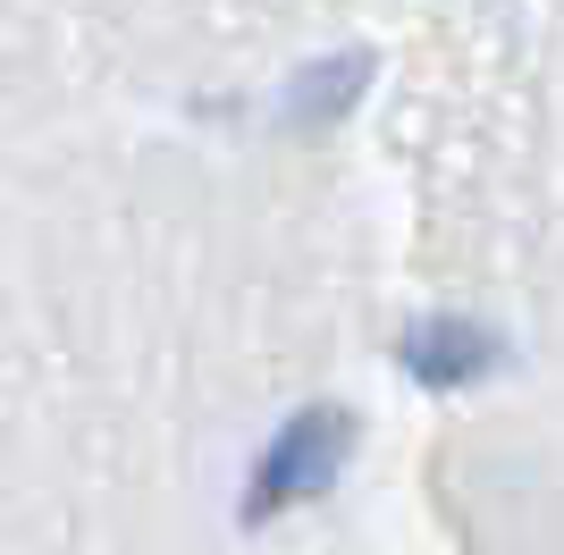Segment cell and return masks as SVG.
Segmentation results:
<instances>
[{"label": "cell", "instance_id": "3957f363", "mask_svg": "<svg viewBox=\"0 0 564 555\" xmlns=\"http://www.w3.org/2000/svg\"><path fill=\"white\" fill-rule=\"evenodd\" d=\"M371 76H379V59L371 51H329V59H312L295 85H286V101H279V127L286 135H312V127H337V118L371 92Z\"/></svg>", "mask_w": 564, "mask_h": 555}, {"label": "cell", "instance_id": "6da1fadb", "mask_svg": "<svg viewBox=\"0 0 564 555\" xmlns=\"http://www.w3.org/2000/svg\"><path fill=\"white\" fill-rule=\"evenodd\" d=\"M354 455V413L346 404H304L279 438L261 446V463L245 471V497H236V522H279V513L329 497L337 471Z\"/></svg>", "mask_w": 564, "mask_h": 555}, {"label": "cell", "instance_id": "7a4b0ae2", "mask_svg": "<svg viewBox=\"0 0 564 555\" xmlns=\"http://www.w3.org/2000/svg\"><path fill=\"white\" fill-rule=\"evenodd\" d=\"M397 362L404 379H422V388H471V379H489L506 362V337L489 320H471V312H422V320L397 337Z\"/></svg>", "mask_w": 564, "mask_h": 555}]
</instances>
